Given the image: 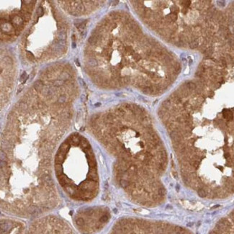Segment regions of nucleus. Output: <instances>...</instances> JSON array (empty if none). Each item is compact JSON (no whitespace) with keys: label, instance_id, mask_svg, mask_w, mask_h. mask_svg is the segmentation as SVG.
Segmentation results:
<instances>
[{"label":"nucleus","instance_id":"1","mask_svg":"<svg viewBox=\"0 0 234 234\" xmlns=\"http://www.w3.org/2000/svg\"><path fill=\"white\" fill-rule=\"evenodd\" d=\"M89 125L94 136L116 159L112 170L115 185L140 205L163 203L167 154L146 111L126 104L93 115Z\"/></svg>","mask_w":234,"mask_h":234},{"label":"nucleus","instance_id":"2","mask_svg":"<svg viewBox=\"0 0 234 234\" xmlns=\"http://www.w3.org/2000/svg\"><path fill=\"white\" fill-rule=\"evenodd\" d=\"M73 154L66 141L60 146L55 156L54 170L55 179L60 187L71 200L89 202L99 191V177L95 156L89 141L83 137L81 154L76 151L74 134L69 135Z\"/></svg>","mask_w":234,"mask_h":234},{"label":"nucleus","instance_id":"3","mask_svg":"<svg viewBox=\"0 0 234 234\" xmlns=\"http://www.w3.org/2000/svg\"><path fill=\"white\" fill-rule=\"evenodd\" d=\"M110 220L107 208L94 207L79 211L75 217L76 225L84 232L93 234L99 231Z\"/></svg>","mask_w":234,"mask_h":234},{"label":"nucleus","instance_id":"4","mask_svg":"<svg viewBox=\"0 0 234 234\" xmlns=\"http://www.w3.org/2000/svg\"><path fill=\"white\" fill-rule=\"evenodd\" d=\"M43 83L40 80H37L34 83V89L37 92H41L43 90Z\"/></svg>","mask_w":234,"mask_h":234},{"label":"nucleus","instance_id":"5","mask_svg":"<svg viewBox=\"0 0 234 234\" xmlns=\"http://www.w3.org/2000/svg\"><path fill=\"white\" fill-rule=\"evenodd\" d=\"M88 65L89 66H97V61L95 58H90L88 60Z\"/></svg>","mask_w":234,"mask_h":234},{"label":"nucleus","instance_id":"6","mask_svg":"<svg viewBox=\"0 0 234 234\" xmlns=\"http://www.w3.org/2000/svg\"><path fill=\"white\" fill-rule=\"evenodd\" d=\"M57 101H58V103H60L61 105H64L66 103V97L65 95H61L58 98Z\"/></svg>","mask_w":234,"mask_h":234},{"label":"nucleus","instance_id":"7","mask_svg":"<svg viewBox=\"0 0 234 234\" xmlns=\"http://www.w3.org/2000/svg\"><path fill=\"white\" fill-rule=\"evenodd\" d=\"M66 38V34L65 32L60 31L58 33V40H65Z\"/></svg>","mask_w":234,"mask_h":234},{"label":"nucleus","instance_id":"8","mask_svg":"<svg viewBox=\"0 0 234 234\" xmlns=\"http://www.w3.org/2000/svg\"><path fill=\"white\" fill-rule=\"evenodd\" d=\"M27 78H28V76L27 75V73L25 72V71H24L22 74V75L20 76V81H22V83H25V81H27Z\"/></svg>","mask_w":234,"mask_h":234},{"label":"nucleus","instance_id":"9","mask_svg":"<svg viewBox=\"0 0 234 234\" xmlns=\"http://www.w3.org/2000/svg\"><path fill=\"white\" fill-rule=\"evenodd\" d=\"M88 42L91 45H95L97 43V38L94 37V36L89 37V38L88 39Z\"/></svg>","mask_w":234,"mask_h":234},{"label":"nucleus","instance_id":"10","mask_svg":"<svg viewBox=\"0 0 234 234\" xmlns=\"http://www.w3.org/2000/svg\"><path fill=\"white\" fill-rule=\"evenodd\" d=\"M64 84V81L63 80H61V79H58V80H55L53 83L54 86H61L62 84Z\"/></svg>","mask_w":234,"mask_h":234},{"label":"nucleus","instance_id":"11","mask_svg":"<svg viewBox=\"0 0 234 234\" xmlns=\"http://www.w3.org/2000/svg\"><path fill=\"white\" fill-rule=\"evenodd\" d=\"M26 55H27V58L30 60V61H34L35 60V58H34V55H32V53H30V52H29V51H27V53H26Z\"/></svg>","mask_w":234,"mask_h":234},{"label":"nucleus","instance_id":"12","mask_svg":"<svg viewBox=\"0 0 234 234\" xmlns=\"http://www.w3.org/2000/svg\"><path fill=\"white\" fill-rule=\"evenodd\" d=\"M60 77L61 78V80L63 79H68V78H70V75L67 73H63L62 74H61Z\"/></svg>","mask_w":234,"mask_h":234},{"label":"nucleus","instance_id":"13","mask_svg":"<svg viewBox=\"0 0 234 234\" xmlns=\"http://www.w3.org/2000/svg\"><path fill=\"white\" fill-rule=\"evenodd\" d=\"M55 50H57V51H61V50H63V47L61 46V45H60L58 43H56L55 45Z\"/></svg>","mask_w":234,"mask_h":234},{"label":"nucleus","instance_id":"14","mask_svg":"<svg viewBox=\"0 0 234 234\" xmlns=\"http://www.w3.org/2000/svg\"><path fill=\"white\" fill-rule=\"evenodd\" d=\"M4 61L5 63H6L8 64H12V59L9 57H4Z\"/></svg>","mask_w":234,"mask_h":234},{"label":"nucleus","instance_id":"15","mask_svg":"<svg viewBox=\"0 0 234 234\" xmlns=\"http://www.w3.org/2000/svg\"><path fill=\"white\" fill-rule=\"evenodd\" d=\"M87 22V21L86 20H85V21H83L82 22V23L80 25V26L79 27V30H83V29H84V27H85V26H86V23Z\"/></svg>","mask_w":234,"mask_h":234},{"label":"nucleus","instance_id":"16","mask_svg":"<svg viewBox=\"0 0 234 234\" xmlns=\"http://www.w3.org/2000/svg\"><path fill=\"white\" fill-rule=\"evenodd\" d=\"M37 14L39 16H42L43 14V9L42 6H40L38 9H37Z\"/></svg>","mask_w":234,"mask_h":234},{"label":"nucleus","instance_id":"17","mask_svg":"<svg viewBox=\"0 0 234 234\" xmlns=\"http://www.w3.org/2000/svg\"><path fill=\"white\" fill-rule=\"evenodd\" d=\"M58 43L60 45L64 47V46L66 45V40H58Z\"/></svg>","mask_w":234,"mask_h":234},{"label":"nucleus","instance_id":"18","mask_svg":"<svg viewBox=\"0 0 234 234\" xmlns=\"http://www.w3.org/2000/svg\"><path fill=\"white\" fill-rule=\"evenodd\" d=\"M77 9L79 10V11H82V10H84V6H83V5H82V4H79L78 6H77Z\"/></svg>","mask_w":234,"mask_h":234},{"label":"nucleus","instance_id":"19","mask_svg":"<svg viewBox=\"0 0 234 234\" xmlns=\"http://www.w3.org/2000/svg\"><path fill=\"white\" fill-rule=\"evenodd\" d=\"M79 83H80V84H81V86H85V82L83 81V79H81V78H79Z\"/></svg>","mask_w":234,"mask_h":234},{"label":"nucleus","instance_id":"20","mask_svg":"<svg viewBox=\"0 0 234 234\" xmlns=\"http://www.w3.org/2000/svg\"><path fill=\"white\" fill-rule=\"evenodd\" d=\"M70 13H71L72 15H74V16H76V15L78 14V12H74V11H73V12H70Z\"/></svg>","mask_w":234,"mask_h":234},{"label":"nucleus","instance_id":"21","mask_svg":"<svg viewBox=\"0 0 234 234\" xmlns=\"http://www.w3.org/2000/svg\"><path fill=\"white\" fill-rule=\"evenodd\" d=\"M81 100H82V101H84V100L86 99V97H85L84 94H82V95L81 96Z\"/></svg>","mask_w":234,"mask_h":234},{"label":"nucleus","instance_id":"22","mask_svg":"<svg viewBox=\"0 0 234 234\" xmlns=\"http://www.w3.org/2000/svg\"><path fill=\"white\" fill-rule=\"evenodd\" d=\"M72 48H76V43H75V42H73L72 43Z\"/></svg>","mask_w":234,"mask_h":234},{"label":"nucleus","instance_id":"23","mask_svg":"<svg viewBox=\"0 0 234 234\" xmlns=\"http://www.w3.org/2000/svg\"><path fill=\"white\" fill-rule=\"evenodd\" d=\"M75 63H76V66H80V64H79V63L78 62V60H77V59H76V60H75Z\"/></svg>","mask_w":234,"mask_h":234},{"label":"nucleus","instance_id":"24","mask_svg":"<svg viewBox=\"0 0 234 234\" xmlns=\"http://www.w3.org/2000/svg\"><path fill=\"white\" fill-rule=\"evenodd\" d=\"M72 37V40H74V41H75V35H72V37Z\"/></svg>","mask_w":234,"mask_h":234}]
</instances>
